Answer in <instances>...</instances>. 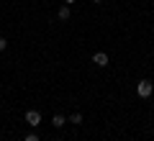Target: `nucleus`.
Masks as SVG:
<instances>
[{"instance_id":"obj_6","label":"nucleus","mask_w":154,"mask_h":141,"mask_svg":"<svg viewBox=\"0 0 154 141\" xmlns=\"http://www.w3.org/2000/svg\"><path fill=\"white\" fill-rule=\"evenodd\" d=\"M67 123H75V126H80V123H82V115H80V113H72L69 118H67Z\"/></svg>"},{"instance_id":"obj_4","label":"nucleus","mask_w":154,"mask_h":141,"mask_svg":"<svg viewBox=\"0 0 154 141\" xmlns=\"http://www.w3.org/2000/svg\"><path fill=\"white\" fill-rule=\"evenodd\" d=\"M69 16H72L69 5H62L59 11H57V18H59V21H69Z\"/></svg>"},{"instance_id":"obj_3","label":"nucleus","mask_w":154,"mask_h":141,"mask_svg":"<svg viewBox=\"0 0 154 141\" xmlns=\"http://www.w3.org/2000/svg\"><path fill=\"white\" fill-rule=\"evenodd\" d=\"M93 62H95L98 67H108V64H110V59H108L105 51H95V54H93Z\"/></svg>"},{"instance_id":"obj_2","label":"nucleus","mask_w":154,"mask_h":141,"mask_svg":"<svg viewBox=\"0 0 154 141\" xmlns=\"http://www.w3.org/2000/svg\"><path fill=\"white\" fill-rule=\"evenodd\" d=\"M26 123L31 126V128H38V123H41V113H38V110H26Z\"/></svg>"},{"instance_id":"obj_1","label":"nucleus","mask_w":154,"mask_h":141,"mask_svg":"<svg viewBox=\"0 0 154 141\" xmlns=\"http://www.w3.org/2000/svg\"><path fill=\"white\" fill-rule=\"evenodd\" d=\"M152 92H154V82L152 80H141L136 85V95H139V98L146 100V98H152Z\"/></svg>"},{"instance_id":"obj_9","label":"nucleus","mask_w":154,"mask_h":141,"mask_svg":"<svg viewBox=\"0 0 154 141\" xmlns=\"http://www.w3.org/2000/svg\"><path fill=\"white\" fill-rule=\"evenodd\" d=\"M75 3H77V0H64V5H75Z\"/></svg>"},{"instance_id":"obj_8","label":"nucleus","mask_w":154,"mask_h":141,"mask_svg":"<svg viewBox=\"0 0 154 141\" xmlns=\"http://www.w3.org/2000/svg\"><path fill=\"white\" fill-rule=\"evenodd\" d=\"M23 141H38V136H36V133H28V136H26Z\"/></svg>"},{"instance_id":"obj_7","label":"nucleus","mask_w":154,"mask_h":141,"mask_svg":"<svg viewBox=\"0 0 154 141\" xmlns=\"http://www.w3.org/2000/svg\"><path fill=\"white\" fill-rule=\"evenodd\" d=\"M5 49H8V38L0 36V51H5Z\"/></svg>"},{"instance_id":"obj_5","label":"nucleus","mask_w":154,"mask_h":141,"mask_svg":"<svg viewBox=\"0 0 154 141\" xmlns=\"http://www.w3.org/2000/svg\"><path fill=\"white\" fill-rule=\"evenodd\" d=\"M51 123H54V126H57V128H62V126H64V123H67V118H64V115H59V113H57V115H54V118H51Z\"/></svg>"},{"instance_id":"obj_10","label":"nucleus","mask_w":154,"mask_h":141,"mask_svg":"<svg viewBox=\"0 0 154 141\" xmlns=\"http://www.w3.org/2000/svg\"><path fill=\"white\" fill-rule=\"evenodd\" d=\"M93 3H103V0H93Z\"/></svg>"}]
</instances>
